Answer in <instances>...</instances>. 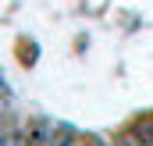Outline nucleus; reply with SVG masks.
I'll use <instances>...</instances> for the list:
<instances>
[{
    "mask_svg": "<svg viewBox=\"0 0 153 146\" xmlns=\"http://www.w3.org/2000/svg\"><path fill=\"white\" fill-rule=\"evenodd\" d=\"M82 146H111V143H103V139H85Z\"/></svg>",
    "mask_w": 153,
    "mask_h": 146,
    "instance_id": "f257e3e1",
    "label": "nucleus"
}]
</instances>
